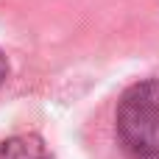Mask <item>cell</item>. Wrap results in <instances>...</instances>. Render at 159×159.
<instances>
[{"label": "cell", "instance_id": "obj_1", "mask_svg": "<svg viewBox=\"0 0 159 159\" xmlns=\"http://www.w3.org/2000/svg\"><path fill=\"white\" fill-rule=\"evenodd\" d=\"M106 145L112 159H159V73L131 81L112 101Z\"/></svg>", "mask_w": 159, "mask_h": 159}, {"label": "cell", "instance_id": "obj_2", "mask_svg": "<svg viewBox=\"0 0 159 159\" xmlns=\"http://www.w3.org/2000/svg\"><path fill=\"white\" fill-rule=\"evenodd\" d=\"M0 159H56L39 134H14L0 143Z\"/></svg>", "mask_w": 159, "mask_h": 159}, {"label": "cell", "instance_id": "obj_3", "mask_svg": "<svg viewBox=\"0 0 159 159\" xmlns=\"http://www.w3.org/2000/svg\"><path fill=\"white\" fill-rule=\"evenodd\" d=\"M6 78H8V59H6V53L0 50V87L6 84Z\"/></svg>", "mask_w": 159, "mask_h": 159}]
</instances>
